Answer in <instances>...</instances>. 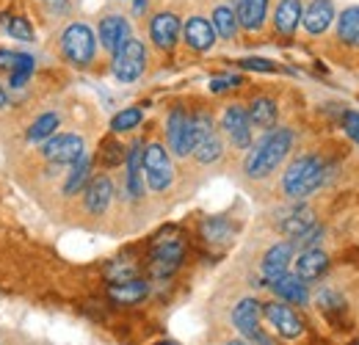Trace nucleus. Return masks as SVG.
<instances>
[{
  "instance_id": "nucleus-28",
  "label": "nucleus",
  "mask_w": 359,
  "mask_h": 345,
  "mask_svg": "<svg viewBox=\"0 0 359 345\" xmlns=\"http://www.w3.org/2000/svg\"><path fill=\"white\" fill-rule=\"evenodd\" d=\"M213 31H216L222 39H232V36H235V31H238V17H235L232 8L219 6V8L213 11Z\"/></svg>"
},
{
  "instance_id": "nucleus-13",
  "label": "nucleus",
  "mask_w": 359,
  "mask_h": 345,
  "mask_svg": "<svg viewBox=\"0 0 359 345\" xmlns=\"http://www.w3.org/2000/svg\"><path fill=\"white\" fill-rule=\"evenodd\" d=\"M290 257H293V243H276L271 246L263 257V279L266 282H273L279 276H285L287 265H290Z\"/></svg>"
},
{
  "instance_id": "nucleus-36",
  "label": "nucleus",
  "mask_w": 359,
  "mask_h": 345,
  "mask_svg": "<svg viewBox=\"0 0 359 345\" xmlns=\"http://www.w3.org/2000/svg\"><path fill=\"white\" fill-rule=\"evenodd\" d=\"M343 128H346V133L359 144V114L346 111V114H343Z\"/></svg>"
},
{
  "instance_id": "nucleus-44",
  "label": "nucleus",
  "mask_w": 359,
  "mask_h": 345,
  "mask_svg": "<svg viewBox=\"0 0 359 345\" xmlns=\"http://www.w3.org/2000/svg\"><path fill=\"white\" fill-rule=\"evenodd\" d=\"M3 105H6V91L0 88V108H3Z\"/></svg>"
},
{
  "instance_id": "nucleus-15",
  "label": "nucleus",
  "mask_w": 359,
  "mask_h": 345,
  "mask_svg": "<svg viewBox=\"0 0 359 345\" xmlns=\"http://www.w3.org/2000/svg\"><path fill=\"white\" fill-rule=\"evenodd\" d=\"M266 318L276 326V332H279L282 337H299L302 329H304L302 320H299V315H296L293 309H287L285 304H269V306H266Z\"/></svg>"
},
{
  "instance_id": "nucleus-47",
  "label": "nucleus",
  "mask_w": 359,
  "mask_h": 345,
  "mask_svg": "<svg viewBox=\"0 0 359 345\" xmlns=\"http://www.w3.org/2000/svg\"><path fill=\"white\" fill-rule=\"evenodd\" d=\"M357 345H359V343H357Z\"/></svg>"
},
{
  "instance_id": "nucleus-46",
  "label": "nucleus",
  "mask_w": 359,
  "mask_h": 345,
  "mask_svg": "<svg viewBox=\"0 0 359 345\" xmlns=\"http://www.w3.org/2000/svg\"><path fill=\"white\" fill-rule=\"evenodd\" d=\"M163 345H172V343H163Z\"/></svg>"
},
{
  "instance_id": "nucleus-37",
  "label": "nucleus",
  "mask_w": 359,
  "mask_h": 345,
  "mask_svg": "<svg viewBox=\"0 0 359 345\" xmlns=\"http://www.w3.org/2000/svg\"><path fill=\"white\" fill-rule=\"evenodd\" d=\"M241 67L255 69V72H273V69H276L273 61H263V58H246V61H241Z\"/></svg>"
},
{
  "instance_id": "nucleus-42",
  "label": "nucleus",
  "mask_w": 359,
  "mask_h": 345,
  "mask_svg": "<svg viewBox=\"0 0 359 345\" xmlns=\"http://www.w3.org/2000/svg\"><path fill=\"white\" fill-rule=\"evenodd\" d=\"M252 345H273V343H271L266 334H260V332H257V334L252 337Z\"/></svg>"
},
{
  "instance_id": "nucleus-11",
  "label": "nucleus",
  "mask_w": 359,
  "mask_h": 345,
  "mask_svg": "<svg viewBox=\"0 0 359 345\" xmlns=\"http://www.w3.org/2000/svg\"><path fill=\"white\" fill-rule=\"evenodd\" d=\"M180 259H182V243H180V241L158 243L155 252H152V273H155V276H169V273H175Z\"/></svg>"
},
{
  "instance_id": "nucleus-25",
  "label": "nucleus",
  "mask_w": 359,
  "mask_h": 345,
  "mask_svg": "<svg viewBox=\"0 0 359 345\" xmlns=\"http://www.w3.org/2000/svg\"><path fill=\"white\" fill-rule=\"evenodd\" d=\"M337 36L346 44H354L359 47V6H351L340 14L337 20Z\"/></svg>"
},
{
  "instance_id": "nucleus-22",
  "label": "nucleus",
  "mask_w": 359,
  "mask_h": 345,
  "mask_svg": "<svg viewBox=\"0 0 359 345\" xmlns=\"http://www.w3.org/2000/svg\"><path fill=\"white\" fill-rule=\"evenodd\" d=\"M273 22H276V31L279 34H293L302 22V3L299 0H279L276 6V14H273Z\"/></svg>"
},
{
  "instance_id": "nucleus-20",
  "label": "nucleus",
  "mask_w": 359,
  "mask_h": 345,
  "mask_svg": "<svg viewBox=\"0 0 359 345\" xmlns=\"http://www.w3.org/2000/svg\"><path fill=\"white\" fill-rule=\"evenodd\" d=\"M271 290L282 299V302H290V304H307V285L302 276H279L271 282Z\"/></svg>"
},
{
  "instance_id": "nucleus-41",
  "label": "nucleus",
  "mask_w": 359,
  "mask_h": 345,
  "mask_svg": "<svg viewBox=\"0 0 359 345\" xmlns=\"http://www.w3.org/2000/svg\"><path fill=\"white\" fill-rule=\"evenodd\" d=\"M31 75H34V69H17V72H11V88L25 86Z\"/></svg>"
},
{
  "instance_id": "nucleus-14",
  "label": "nucleus",
  "mask_w": 359,
  "mask_h": 345,
  "mask_svg": "<svg viewBox=\"0 0 359 345\" xmlns=\"http://www.w3.org/2000/svg\"><path fill=\"white\" fill-rule=\"evenodd\" d=\"M232 323L238 326V332L243 337L252 340L260 332V304L255 302V299H243L235 306V312H232Z\"/></svg>"
},
{
  "instance_id": "nucleus-6",
  "label": "nucleus",
  "mask_w": 359,
  "mask_h": 345,
  "mask_svg": "<svg viewBox=\"0 0 359 345\" xmlns=\"http://www.w3.org/2000/svg\"><path fill=\"white\" fill-rule=\"evenodd\" d=\"M61 47H64V55L72 61V64H89L94 58V34H91L89 25L83 22H75L64 31L61 36Z\"/></svg>"
},
{
  "instance_id": "nucleus-21",
  "label": "nucleus",
  "mask_w": 359,
  "mask_h": 345,
  "mask_svg": "<svg viewBox=\"0 0 359 345\" xmlns=\"http://www.w3.org/2000/svg\"><path fill=\"white\" fill-rule=\"evenodd\" d=\"M128 191L135 199L144 194V147H141V141H135L128 152Z\"/></svg>"
},
{
  "instance_id": "nucleus-23",
  "label": "nucleus",
  "mask_w": 359,
  "mask_h": 345,
  "mask_svg": "<svg viewBox=\"0 0 359 345\" xmlns=\"http://www.w3.org/2000/svg\"><path fill=\"white\" fill-rule=\"evenodd\" d=\"M326 268H329V257L320 252V249H307L299 262H296V271H299V276L307 282V279H318L320 273H326Z\"/></svg>"
},
{
  "instance_id": "nucleus-17",
  "label": "nucleus",
  "mask_w": 359,
  "mask_h": 345,
  "mask_svg": "<svg viewBox=\"0 0 359 345\" xmlns=\"http://www.w3.org/2000/svg\"><path fill=\"white\" fill-rule=\"evenodd\" d=\"M332 20H334V6H332V0H313L310 8L302 14V25H304L310 34H323Z\"/></svg>"
},
{
  "instance_id": "nucleus-34",
  "label": "nucleus",
  "mask_w": 359,
  "mask_h": 345,
  "mask_svg": "<svg viewBox=\"0 0 359 345\" xmlns=\"http://www.w3.org/2000/svg\"><path fill=\"white\" fill-rule=\"evenodd\" d=\"M318 304H320V309H326V312H340V309H346L343 296L334 293V290H323V293L318 296Z\"/></svg>"
},
{
  "instance_id": "nucleus-26",
  "label": "nucleus",
  "mask_w": 359,
  "mask_h": 345,
  "mask_svg": "<svg viewBox=\"0 0 359 345\" xmlns=\"http://www.w3.org/2000/svg\"><path fill=\"white\" fill-rule=\"evenodd\" d=\"M246 114H249V122H252V125H257V128H271V125L276 122V102L269 100V97H257Z\"/></svg>"
},
{
  "instance_id": "nucleus-16",
  "label": "nucleus",
  "mask_w": 359,
  "mask_h": 345,
  "mask_svg": "<svg viewBox=\"0 0 359 345\" xmlns=\"http://www.w3.org/2000/svg\"><path fill=\"white\" fill-rule=\"evenodd\" d=\"M111 199H114V185H111V180H108L105 174L94 177L89 182V188H86V208H89V213H94V216L105 213L108 205H111Z\"/></svg>"
},
{
  "instance_id": "nucleus-31",
  "label": "nucleus",
  "mask_w": 359,
  "mask_h": 345,
  "mask_svg": "<svg viewBox=\"0 0 359 345\" xmlns=\"http://www.w3.org/2000/svg\"><path fill=\"white\" fill-rule=\"evenodd\" d=\"M0 69H6V72H17V69H34V55H28V53H11V50H0Z\"/></svg>"
},
{
  "instance_id": "nucleus-2",
  "label": "nucleus",
  "mask_w": 359,
  "mask_h": 345,
  "mask_svg": "<svg viewBox=\"0 0 359 345\" xmlns=\"http://www.w3.org/2000/svg\"><path fill=\"white\" fill-rule=\"evenodd\" d=\"M323 182V163L318 155H304V158H296L287 172L282 177V188L287 196L293 199H304L310 196L315 188Z\"/></svg>"
},
{
  "instance_id": "nucleus-29",
  "label": "nucleus",
  "mask_w": 359,
  "mask_h": 345,
  "mask_svg": "<svg viewBox=\"0 0 359 345\" xmlns=\"http://www.w3.org/2000/svg\"><path fill=\"white\" fill-rule=\"evenodd\" d=\"M89 172H91V161L86 155H81L78 161H75V169L69 174V180H67V194H78L83 185H86V180H89Z\"/></svg>"
},
{
  "instance_id": "nucleus-18",
  "label": "nucleus",
  "mask_w": 359,
  "mask_h": 345,
  "mask_svg": "<svg viewBox=\"0 0 359 345\" xmlns=\"http://www.w3.org/2000/svg\"><path fill=\"white\" fill-rule=\"evenodd\" d=\"M185 42L191 44L194 50L205 53V50H210L213 42H216V31H213V25H210L208 20L191 17V20L185 22Z\"/></svg>"
},
{
  "instance_id": "nucleus-19",
  "label": "nucleus",
  "mask_w": 359,
  "mask_h": 345,
  "mask_svg": "<svg viewBox=\"0 0 359 345\" xmlns=\"http://www.w3.org/2000/svg\"><path fill=\"white\" fill-rule=\"evenodd\" d=\"M266 11H269V0H235V17L249 31H257L263 25Z\"/></svg>"
},
{
  "instance_id": "nucleus-5",
  "label": "nucleus",
  "mask_w": 359,
  "mask_h": 345,
  "mask_svg": "<svg viewBox=\"0 0 359 345\" xmlns=\"http://www.w3.org/2000/svg\"><path fill=\"white\" fill-rule=\"evenodd\" d=\"M144 174H147V185L152 191H166L172 185L175 169H172V161L161 144H149L144 149Z\"/></svg>"
},
{
  "instance_id": "nucleus-27",
  "label": "nucleus",
  "mask_w": 359,
  "mask_h": 345,
  "mask_svg": "<svg viewBox=\"0 0 359 345\" xmlns=\"http://www.w3.org/2000/svg\"><path fill=\"white\" fill-rule=\"evenodd\" d=\"M108 293H111V299H114V302L135 304L147 296V285H144V282H138V279H128V282H116Z\"/></svg>"
},
{
  "instance_id": "nucleus-12",
  "label": "nucleus",
  "mask_w": 359,
  "mask_h": 345,
  "mask_svg": "<svg viewBox=\"0 0 359 345\" xmlns=\"http://www.w3.org/2000/svg\"><path fill=\"white\" fill-rule=\"evenodd\" d=\"M128 39H130V25H128L125 17L111 14V17H105V20L100 22V44H102L108 53H116V47L122 42H128Z\"/></svg>"
},
{
  "instance_id": "nucleus-1",
  "label": "nucleus",
  "mask_w": 359,
  "mask_h": 345,
  "mask_svg": "<svg viewBox=\"0 0 359 345\" xmlns=\"http://www.w3.org/2000/svg\"><path fill=\"white\" fill-rule=\"evenodd\" d=\"M290 144H293V133L287 128L271 130L269 135L252 149V155L246 158V174L255 177V180L269 177L285 161V155L290 152Z\"/></svg>"
},
{
  "instance_id": "nucleus-24",
  "label": "nucleus",
  "mask_w": 359,
  "mask_h": 345,
  "mask_svg": "<svg viewBox=\"0 0 359 345\" xmlns=\"http://www.w3.org/2000/svg\"><path fill=\"white\" fill-rule=\"evenodd\" d=\"M313 224H315V216L310 208H296V210H290L287 216L282 218L279 229H282L285 235H290V238H299V235L307 232Z\"/></svg>"
},
{
  "instance_id": "nucleus-40",
  "label": "nucleus",
  "mask_w": 359,
  "mask_h": 345,
  "mask_svg": "<svg viewBox=\"0 0 359 345\" xmlns=\"http://www.w3.org/2000/svg\"><path fill=\"white\" fill-rule=\"evenodd\" d=\"M238 83H241V78L224 75V78H213V81H210V88H213V91H226V88L238 86Z\"/></svg>"
},
{
  "instance_id": "nucleus-3",
  "label": "nucleus",
  "mask_w": 359,
  "mask_h": 345,
  "mask_svg": "<svg viewBox=\"0 0 359 345\" xmlns=\"http://www.w3.org/2000/svg\"><path fill=\"white\" fill-rule=\"evenodd\" d=\"M147 67V50L144 44L135 42V39H128L116 47L114 53V75L122 81V83H130V81H138L141 72Z\"/></svg>"
},
{
  "instance_id": "nucleus-38",
  "label": "nucleus",
  "mask_w": 359,
  "mask_h": 345,
  "mask_svg": "<svg viewBox=\"0 0 359 345\" xmlns=\"http://www.w3.org/2000/svg\"><path fill=\"white\" fill-rule=\"evenodd\" d=\"M320 235H323V232H320V226H318V224H313L307 232H302V235L296 238V243H299V246H315V243L320 241Z\"/></svg>"
},
{
  "instance_id": "nucleus-10",
  "label": "nucleus",
  "mask_w": 359,
  "mask_h": 345,
  "mask_svg": "<svg viewBox=\"0 0 359 345\" xmlns=\"http://www.w3.org/2000/svg\"><path fill=\"white\" fill-rule=\"evenodd\" d=\"M177 34H180V20L172 11H161V14L152 17L149 36H152V42L158 44L161 50H172L175 42H177Z\"/></svg>"
},
{
  "instance_id": "nucleus-30",
  "label": "nucleus",
  "mask_w": 359,
  "mask_h": 345,
  "mask_svg": "<svg viewBox=\"0 0 359 345\" xmlns=\"http://www.w3.org/2000/svg\"><path fill=\"white\" fill-rule=\"evenodd\" d=\"M55 130H58V114H42L28 130V141H45Z\"/></svg>"
},
{
  "instance_id": "nucleus-35",
  "label": "nucleus",
  "mask_w": 359,
  "mask_h": 345,
  "mask_svg": "<svg viewBox=\"0 0 359 345\" xmlns=\"http://www.w3.org/2000/svg\"><path fill=\"white\" fill-rule=\"evenodd\" d=\"M102 163H108V166H116V163H122V147H119L116 141H108V144H102Z\"/></svg>"
},
{
  "instance_id": "nucleus-32",
  "label": "nucleus",
  "mask_w": 359,
  "mask_h": 345,
  "mask_svg": "<svg viewBox=\"0 0 359 345\" xmlns=\"http://www.w3.org/2000/svg\"><path fill=\"white\" fill-rule=\"evenodd\" d=\"M138 122H141V111L138 108H128V111H119L114 116L111 128H114V133H125V130H133Z\"/></svg>"
},
{
  "instance_id": "nucleus-7",
  "label": "nucleus",
  "mask_w": 359,
  "mask_h": 345,
  "mask_svg": "<svg viewBox=\"0 0 359 345\" xmlns=\"http://www.w3.org/2000/svg\"><path fill=\"white\" fill-rule=\"evenodd\" d=\"M83 155V138L75 133L53 135L45 144V158L53 163H75Z\"/></svg>"
},
{
  "instance_id": "nucleus-43",
  "label": "nucleus",
  "mask_w": 359,
  "mask_h": 345,
  "mask_svg": "<svg viewBox=\"0 0 359 345\" xmlns=\"http://www.w3.org/2000/svg\"><path fill=\"white\" fill-rule=\"evenodd\" d=\"M147 8V0H135V14H141Z\"/></svg>"
},
{
  "instance_id": "nucleus-8",
  "label": "nucleus",
  "mask_w": 359,
  "mask_h": 345,
  "mask_svg": "<svg viewBox=\"0 0 359 345\" xmlns=\"http://www.w3.org/2000/svg\"><path fill=\"white\" fill-rule=\"evenodd\" d=\"M166 135H169V147L175 149V155L188 158V155L194 152V122H191L182 111H175V114L169 116Z\"/></svg>"
},
{
  "instance_id": "nucleus-39",
  "label": "nucleus",
  "mask_w": 359,
  "mask_h": 345,
  "mask_svg": "<svg viewBox=\"0 0 359 345\" xmlns=\"http://www.w3.org/2000/svg\"><path fill=\"white\" fill-rule=\"evenodd\" d=\"M108 276H111L114 282H128V279L135 276V271L128 268V265H111V268H108Z\"/></svg>"
},
{
  "instance_id": "nucleus-33",
  "label": "nucleus",
  "mask_w": 359,
  "mask_h": 345,
  "mask_svg": "<svg viewBox=\"0 0 359 345\" xmlns=\"http://www.w3.org/2000/svg\"><path fill=\"white\" fill-rule=\"evenodd\" d=\"M8 34H11L14 39H22V42H31V39H34V28H31V22L22 20V17H14V20L8 22Z\"/></svg>"
},
{
  "instance_id": "nucleus-4",
  "label": "nucleus",
  "mask_w": 359,
  "mask_h": 345,
  "mask_svg": "<svg viewBox=\"0 0 359 345\" xmlns=\"http://www.w3.org/2000/svg\"><path fill=\"white\" fill-rule=\"evenodd\" d=\"M194 122V152L199 163H213L222 158V141H219V133L213 128V119L208 114H199Z\"/></svg>"
},
{
  "instance_id": "nucleus-45",
  "label": "nucleus",
  "mask_w": 359,
  "mask_h": 345,
  "mask_svg": "<svg viewBox=\"0 0 359 345\" xmlns=\"http://www.w3.org/2000/svg\"><path fill=\"white\" fill-rule=\"evenodd\" d=\"M229 345H246V343H238V340H235V343H229Z\"/></svg>"
},
{
  "instance_id": "nucleus-9",
  "label": "nucleus",
  "mask_w": 359,
  "mask_h": 345,
  "mask_svg": "<svg viewBox=\"0 0 359 345\" xmlns=\"http://www.w3.org/2000/svg\"><path fill=\"white\" fill-rule=\"evenodd\" d=\"M222 125H224V133L229 135V141H232L235 147L243 149V147L252 144V122H249V114H246L241 105H229V108H226Z\"/></svg>"
}]
</instances>
